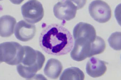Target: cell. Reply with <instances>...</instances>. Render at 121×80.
<instances>
[{
    "label": "cell",
    "instance_id": "obj_10",
    "mask_svg": "<svg viewBox=\"0 0 121 80\" xmlns=\"http://www.w3.org/2000/svg\"><path fill=\"white\" fill-rule=\"evenodd\" d=\"M106 63L96 57L90 59L86 66L87 74L93 78L100 77L105 74L107 69Z\"/></svg>",
    "mask_w": 121,
    "mask_h": 80
},
{
    "label": "cell",
    "instance_id": "obj_5",
    "mask_svg": "<svg viewBox=\"0 0 121 80\" xmlns=\"http://www.w3.org/2000/svg\"><path fill=\"white\" fill-rule=\"evenodd\" d=\"M22 16L24 20L30 24L40 22L44 16L43 5L36 0L28 1L21 8Z\"/></svg>",
    "mask_w": 121,
    "mask_h": 80
},
{
    "label": "cell",
    "instance_id": "obj_4",
    "mask_svg": "<svg viewBox=\"0 0 121 80\" xmlns=\"http://www.w3.org/2000/svg\"><path fill=\"white\" fill-rule=\"evenodd\" d=\"M84 4L83 1H60L54 6V14L59 20L69 21L75 17L77 10L82 8Z\"/></svg>",
    "mask_w": 121,
    "mask_h": 80
},
{
    "label": "cell",
    "instance_id": "obj_6",
    "mask_svg": "<svg viewBox=\"0 0 121 80\" xmlns=\"http://www.w3.org/2000/svg\"><path fill=\"white\" fill-rule=\"evenodd\" d=\"M88 11L91 16L99 23H105L112 17L110 7L103 0H96L92 2L88 7Z\"/></svg>",
    "mask_w": 121,
    "mask_h": 80
},
{
    "label": "cell",
    "instance_id": "obj_9",
    "mask_svg": "<svg viewBox=\"0 0 121 80\" xmlns=\"http://www.w3.org/2000/svg\"><path fill=\"white\" fill-rule=\"evenodd\" d=\"M73 33L74 40L78 38H85L93 42L97 36L93 26L83 22H80L76 25Z\"/></svg>",
    "mask_w": 121,
    "mask_h": 80
},
{
    "label": "cell",
    "instance_id": "obj_11",
    "mask_svg": "<svg viewBox=\"0 0 121 80\" xmlns=\"http://www.w3.org/2000/svg\"><path fill=\"white\" fill-rule=\"evenodd\" d=\"M16 20L10 15H4L0 19V34L3 37H9L14 33Z\"/></svg>",
    "mask_w": 121,
    "mask_h": 80
},
{
    "label": "cell",
    "instance_id": "obj_2",
    "mask_svg": "<svg viewBox=\"0 0 121 80\" xmlns=\"http://www.w3.org/2000/svg\"><path fill=\"white\" fill-rule=\"evenodd\" d=\"M24 54L17 70L21 76L27 79L33 78L44 64L45 57L43 53L30 46H23Z\"/></svg>",
    "mask_w": 121,
    "mask_h": 80
},
{
    "label": "cell",
    "instance_id": "obj_15",
    "mask_svg": "<svg viewBox=\"0 0 121 80\" xmlns=\"http://www.w3.org/2000/svg\"><path fill=\"white\" fill-rule=\"evenodd\" d=\"M121 35L120 32H116L112 33L108 40L111 47L115 50H121Z\"/></svg>",
    "mask_w": 121,
    "mask_h": 80
},
{
    "label": "cell",
    "instance_id": "obj_1",
    "mask_svg": "<svg viewBox=\"0 0 121 80\" xmlns=\"http://www.w3.org/2000/svg\"><path fill=\"white\" fill-rule=\"evenodd\" d=\"M40 47L48 54L60 56L68 54L73 48V40L68 29L57 24L44 27L39 38Z\"/></svg>",
    "mask_w": 121,
    "mask_h": 80
},
{
    "label": "cell",
    "instance_id": "obj_3",
    "mask_svg": "<svg viewBox=\"0 0 121 80\" xmlns=\"http://www.w3.org/2000/svg\"><path fill=\"white\" fill-rule=\"evenodd\" d=\"M24 54V49L18 42H7L0 45V62L11 65H17L21 62Z\"/></svg>",
    "mask_w": 121,
    "mask_h": 80
},
{
    "label": "cell",
    "instance_id": "obj_8",
    "mask_svg": "<svg viewBox=\"0 0 121 80\" xmlns=\"http://www.w3.org/2000/svg\"><path fill=\"white\" fill-rule=\"evenodd\" d=\"M36 33V26L23 20L17 23L15 29L16 38L23 42H27L32 39Z\"/></svg>",
    "mask_w": 121,
    "mask_h": 80
},
{
    "label": "cell",
    "instance_id": "obj_14",
    "mask_svg": "<svg viewBox=\"0 0 121 80\" xmlns=\"http://www.w3.org/2000/svg\"><path fill=\"white\" fill-rule=\"evenodd\" d=\"M106 48L104 40L100 37L96 36L95 41L92 43L90 57L103 53Z\"/></svg>",
    "mask_w": 121,
    "mask_h": 80
},
{
    "label": "cell",
    "instance_id": "obj_13",
    "mask_svg": "<svg viewBox=\"0 0 121 80\" xmlns=\"http://www.w3.org/2000/svg\"><path fill=\"white\" fill-rule=\"evenodd\" d=\"M85 78L84 72L79 68L72 67L65 69L60 78V80H83Z\"/></svg>",
    "mask_w": 121,
    "mask_h": 80
},
{
    "label": "cell",
    "instance_id": "obj_12",
    "mask_svg": "<svg viewBox=\"0 0 121 80\" xmlns=\"http://www.w3.org/2000/svg\"><path fill=\"white\" fill-rule=\"evenodd\" d=\"M63 67L59 60L55 58H51L47 62L44 72L45 75L50 79H57L60 75Z\"/></svg>",
    "mask_w": 121,
    "mask_h": 80
},
{
    "label": "cell",
    "instance_id": "obj_7",
    "mask_svg": "<svg viewBox=\"0 0 121 80\" xmlns=\"http://www.w3.org/2000/svg\"><path fill=\"white\" fill-rule=\"evenodd\" d=\"M93 42L85 38L75 40L74 46L70 54L72 59L80 62L90 57L92 43Z\"/></svg>",
    "mask_w": 121,
    "mask_h": 80
}]
</instances>
